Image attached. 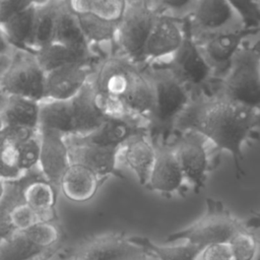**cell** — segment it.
I'll return each instance as SVG.
<instances>
[{
	"label": "cell",
	"instance_id": "40",
	"mask_svg": "<svg viewBox=\"0 0 260 260\" xmlns=\"http://www.w3.org/2000/svg\"><path fill=\"white\" fill-rule=\"evenodd\" d=\"M10 221L16 232H21L39 221V218L36 212L25 202H22L13 208Z\"/></svg>",
	"mask_w": 260,
	"mask_h": 260
},
{
	"label": "cell",
	"instance_id": "16",
	"mask_svg": "<svg viewBox=\"0 0 260 260\" xmlns=\"http://www.w3.org/2000/svg\"><path fill=\"white\" fill-rule=\"evenodd\" d=\"M40 132L39 169L44 178L59 189L65 171L71 165L66 137L54 130L43 129Z\"/></svg>",
	"mask_w": 260,
	"mask_h": 260
},
{
	"label": "cell",
	"instance_id": "42",
	"mask_svg": "<svg viewBox=\"0 0 260 260\" xmlns=\"http://www.w3.org/2000/svg\"><path fill=\"white\" fill-rule=\"evenodd\" d=\"M197 260H233L229 243H214L205 246Z\"/></svg>",
	"mask_w": 260,
	"mask_h": 260
},
{
	"label": "cell",
	"instance_id": "18",
	"mask_svg": "<svg viewBox=\"0 0 260 260\" xmlns=\"http://www.w3.org/2000/svg\"><path fill=\"white\" fill-rule=\"evenodd\" d=\"M21 179L24 182V202L36 212L39 220H56L59 189L44 178L39 167L26 171Z\"/></svg>",
	"mask_w": 260,
	"mask_h": 260
},
{
	"label": "cell",
	"instance_id": "34",
	"mask_svg": "<svg viewBox=\"0 0 260 260\" xmlns=\"http://www.w3.org/2000/svg\"><path fill=\"white\" fill-rule=\"evenodd\" d=\"M228 243L233 260H258V238L252 225L247 224L236 232Z\"/></svg>",
	"mask_w": 260,
	"mask_h": 260
},
{
	"label": "cell",
	"instance_id": "47",
	"mask_svg": "<svg viewBox=\"0 0 260 260\" xmlns=\"http://www.w3.org/2000/svg\"><path fill=\"white\" fill-rule=\"evenodd\" d=\"M3 128H4V124H3V121H2L1 116H0V134H1L2 130H3Z\"/></svg>",
	"mask_w": 260,
	"mask_h": 260
},
{
	"label": "cell",
	"instance_id": "12",
	"mask_svg": "<svg viewBox=\"0 0 260 260\" xmlns=\"http://www.w3.org/2000/svg\"><path fill=\"white\" fill-rule=\"evenodd\" d=\"M65 137L71 162L88 168L99 177L102 183L110 176L124 178L118 169L121 147L98 144L77 136Z\"/></svg>",
	"mask_w": 260,
	"mask_h": 260
},
{
	"label": "cell",
	"instance_id": "14",
	"mask_svg": "<svg viewBox=\"0 0 260 260\" xmlns=\"http://www.w3.org/2000/svg\"><path fill=\"white\" fill-rule=\"evenodd\" d=\"M256 31H259V28H243L192 40L212 69L215 80H218L226 71L233 57L245 40Z\"/></svg>",
	"mask_w": 260,
	"mask_h": 260
},
{
	"label": "cell",
	"instance_id": "36",
	"mask_svg": "<svg viewBox=\"0 0 260 260\" xmlns=\"http://www.w3.org/2000/svg\"><path fill=\"white\" fill-rule=\"evenodd\" d=\"M23 174L16 144L0 134V178L5 182L14 181Z\"/></svg>",
	"mask_w": 260,
	"mask_h": 260
},
{
	"label": "cell",
	"instance_id": "43",
	"mask_svg": "<svg viewBox=\"0 0 260 260\" xmlns=\"http://www.w3.org/2000/svg\"><path fill=\"white\" fill-rule=\"evenodd\" d=\"M11 55H0V80H1V77L4 73V71L6 70V68L8 67V65L11 61ZM7 100H8V95L0 89V114L4 110Z\"/></svg>",
	"mask_w": 260,
	"mask_h": 260
},
{
	"label": "cell",
	"instance_id": "1",
	"mask_svg": "<svg viewBox=\"0 0 260 260\" xmlns=\"http://www.w3.org/2000/svg\"><path fill=\"white\" fill-rule=\"evenodd\" d=\"M259 125L260 108L237 102L211 87L192 95L177 119L174 132L195 130L219 151L230 152L240 178L245 176L243 148L259 140Z\"/></svg>",
	"mask_w": 260,
	"mask_h": 260
},
{
	"label": "cell",
	"instance_id": "11",
	"mask_svg": "<svg viewBox=\"0 0 260 260\" xmlns=\"http://www.w3.org/2000/svg\"><path fill=\"white\" fill-rule=\"evenodd\" d=\"M165 66L169 67L187 86L192 95L202 90L209 89L216 81L212 69L187 29L181 48Z\"/></svg>",
	"mask_w": 260,
	"mask_h": 260
},
{
	"label": "cell",
	"instance_id": "31",
	"mask_svg": "<svg viewBox=\"0 0 260 260\" xmlns=\"http://www.w3.org/2000/svg\"><path fill=\"white\" fill-rule=\"evenodd\" d=\"M32 244L23 232H16L10 238L0 241V260H41L52 256Z\"/></svg>",
	"mask_w": 260,
	"mask_h": 260
},
{
	"label": "cell",
	"instance_id": "30",
	"mask_svg": "<svg viewBox=\"0 0 260 260\" xmlns=\"http://www.w3.org/2000/svg\"><path fill=\"white\" fill-rule=\"evenodd\" d=\"M127 238L129 242L153 254L158 260H197L199 253L203 249L187 242H181L180 245L161 246L145 237L132 236Z\"/></svg>",
	"mask_w": 260,
	"mask_h": 260
},
{
	"label": "cell",
	"instance_id": "4",
	"mask_svg": "<svg viewBox=\"0 0 260 260\" xmlns=\"http://www.w3.org/2000/svg\"><path fill=\"white\" fill-rule=\"evenodd\" d=\"M212 88L242 104L260 108L259 31L249 36Z\"/></svg>",
	"mask_w": 260,
	"mask_h": 260
},
{
	"label": "cell",
	"instance_id": "20",
	"mask_svg": "<svg viewBox=\"0 0 260 260\" xmlns=\"http://www.w3.org/2000/svg\"><path fill=\"white\" fill-rule=\"evenodd\" d=\"M155 157V148L147 131L131 136L122 146L119 162L123 160L136 175L141 186L146 185Z\"/></svg>",
	"mask_w": 260,
	"mask_h": 260
},
{
	"label": "cell",
	"instance_id": "15",
	"mask_svg": "<svg viewBox=\"0 0 260 260\" xmlns=\"http://www.w3.org/2000/svg\"><path fill=\"white\" fill-rule=\"evenodd\" d=\"M99 60L75 62L46 72L44 99L71 100L90 80Z\"/></svg>",
	"mask_w": 260,
	"mask_h": 260
},
{
	"label": "cell",
	"instance_id": "25",
	"mask_svg": "<svg viewBox=\"0 0 260 260\" xmlns=\"http://www.w3.org/2000/svg\"><path fill=\"white\" fill-rule=\"evenodd\" d=\"M39 130H54L64 136L72 134L70 100L44 99L39 102Z\"/></svg>",
	"mask_w": 260,
	"mask_h": 260
},
{
	"label": "cell",
	"instance_id": "24",
	"mask_svg": "<svg viewBox=\"0 0 260 260\" xmlns=\"http://www.w3.org/2000/svg\"><path fill=\"white\" fill-rule=\"evenodd\" d=\"M142 131H147V128L123 118L107 117L95 131L81 138L102 145L121 147L131 136Z\"/></svg>",
	"mask_w": 260,
	"mask_h": 260
},
{
	"label": "cell",
	"instance_id": "44",
	"mask_svg": "<svg viewBox=\"0 0 260 260\" xmlns=\"http://www.w3.org/2000/svg\"><path fill=\"white\" fill-rule=\"evenodd\" d=\"M125 260H158L153 254L145 251L144 249H140L136 253L130 255Z\"/></svg>",
	"mask_w": 260,
	"mask_h": 260
},
{
	"label": "cell",
	"instance_id": "28",
	"mask_svg": "<svg viewBox=\"0 0 260 260\" xmlns=\"http://www.w3.org/2000/svg\"><path fill=\"white\" fill-rule=\"evenodd\" d=\"M39 109L40 105L37 101L8 95L6 106L0 116L4 126L39 129Z\"/></svg>",
	"mask_w": 260,
	"mask_h": 260
},
{
	"label": "cell",
	"instance_id": "45",
	"mask_svg": "<svg viewBox=\"0 0 260 260\" xmlns=\"http://www.w3.org/2000/svg\"><path fill=\"white\" fill-rule=\"evenodd\" d=\"M14 49L6 41L1 28H0V55H11Z\"/></svg>",
	"mask_w": 260,
	"mask_h": 260
},
{
	"label": "cell",
	"instance_id": "38",
	"mask_svg": "<svg viewBox=\"0 0 260 260\" xmlns=\"http://www.w3.org/2000/svg\"><path fill=\"white\" fill-rule=\"evenodd\" d=\"M155 14L185 19L191 12L196 0H148Z\"/></svg>",
	"mask_w": 260,
	"mask_h": 260
},
{
	"label": "cell",
	"instance_id": "5",
	"mask_svg": "<svg viewBox=\"0 0 260 260\" xmlns=\"http://www.w3.org/2000/svg\"><path fill=\"white\" fill-rule=\"evenodd\" d=\"M169 142L190 190L199 193L208 174L218 165L220 151L201 133L190 129L175 131Z\"/></svg>",
	"mask_w": 260,
	"mask_h": 260
},
{
	"label": "cell",
	"instance_id": "8",
	"mask_svg": "<svg viewBox=\"0 0 260 260\" xmlns=\"http://www.w3.org/2000/svg\"><path fill=\"white\" fill-rule=\"evenodd\" d=\"M183 20L193 40L248 28L228 0H196L190 14Z\"/></svg>",
	"mask_w": 260,
	"mask_h": 260
},
{
	"label": "cell",
	"instance_id": "3",
	"mask_svg": "<svg viewBox=\"0 0 260 260\" xmlns=\"http://www.w3.org/2000/svg\"><path fill=\"white\" fill-rule=\"evenodd\" d=\"M154 89V110L148 126L151 141L169 142L179 116L192 99L187 86L165 65L145 66Z\"/></svg>",
	"mask_w": 260,
	"mask_h": 260
},
{
	"label": "cell",
	"instance_id": "19",
	"mask_svg": "<svg viewBox=\"0 0 260 260\" xmlns=\"http://www.w3.org/2000/svg\"><path fill=\"white\" fill-rule=\"evenodd\" d=\"M72 112V134L86 136L95 131L106 120L100 110L90 80L70 100Z\"/></svg>",
	"mask_w": 260,
	"mask_h": 260
},
{
	"label": "cell",
	"instance_id": "35",
	"mask_svg": "<svg viewBox=\"0 0 260 260\" xmlns=\"http://www.w3.org/2000/svg\"><path fill=\"white\" fill-rule=\"evenodd\" d=\"M21 232L32 244L45 251H51L59 243L62 236L55 220H39Z\"/></svg>",
	"mask_w": 260,
	"mask_h": 260
},
{
	"label": "cell",
	"instance_id": "23",
	"mask_svg": "<svg viewBox=\"0 0 260 260\" xmlns=\"http://www.w3.org/2000/svg\"><path fill=\"white\" fill-rule=\"evenodd\" d=\"M34 54L45 73L67 64L101 59L89 49L72 48L56 42L37 50Z\"/></svg>",
	"mask_w": 260,
	"mask_h": 260
},
{
	"label": "cell",
	"instance_id": "21",
	"mask_svg": "<svg viewBox=\"0 0 260 260\" xmlns=\"http://www.w3.org/2000/svg\"><path fill=\"white\" fill-rule=\"evenodd\" d=\"M88 47L101 59L116 53L118 20H109L92 14L75 13Z\"/></svg>",
	"mask_w": 260,
	"mask_h": 260
},
{
	"label": "cell",
	"instance_id": "26",
	"mask_svg": "<svg viewBox=\"0 0 260 260\" xmlns=\"http://www.w3.org/2000/svg\"><path fill=\"white\" fill-rule=\"evenodd\" d=\"M36 5L27 7L0 25L6 41L14 50L31 52Z\"/></svg>",
	"mask_w": 260,
	"mask_h": 260
},
{
	"label": "cell",
	"instance_id": "37",
	"mask_svg": "<svg viewBox=\"0 0 260 260\" xmlns=\"http://www.w3.org/2000/svg\"><path fill=\"white\" fill-rule=\"evenodd\" d=\"M14 143L18 148L20 168L23 173L37 168L39 165L41 148L39 130Z\"/></svg>",
	"mask_w": 260,
	"mask_h": 260
},
{
	"label": "cell",
	"instance_id": "33",
	"mask_svg": "<svg viewBox=\"0 0 260 260\" xmlns=\"http://www.w3.org/2000/svg\"><path fill=\"white\" fill-rule=\"evenodd\" d=\"M125 0H67L74 13L92 14L109 20H118Z\"/></svg>",
	"mask_w": 260,
	"mask_h": 260
},
{
	"label": "cell",
	"instance_id": "27",
	"mask_svg": "<svg viewBox=\"0 0 260 260\" xmlns=\"http://www.w3.org/2000/svg\"><path fill=\"white\" fill-rule=\"evenodd\" d=\"M53 42L72 48L91 50L85 41L77 15L70 9L67 0H62L59 4Z\"/></svg>",
	"mask_w": 260,
	"mask_h": 260
},
{
	"label": "cell",
	"instance_id": "13",
	"mask_svg": "<svg viewBox=\"0 0 260 260\" xmlns=\"http://www.w3.org/2000/svg\"><path fill=\"white\" fill-rule=\"evenodd\" d=\"M155 157L145 188L172 196L190 190L170 142H152Z\"/></svg>",
	"mask_w": 260,
	"mask_h": 260
},
{
	"label": "cell",
	"instance_id": "9",
	"mask_svg": "<svg viewBox=\"0 0 260 260\" xmlns=\"http://www.w3.org/2000/svg\"><path fill=\"white\" fill-rule=\"evenodd\" d=\"M45 74L34 53L14 50L11 61L1 77L0 89L7 95L40 102L44 99Z\"/></svg>",
	"mask_w": 260,
	"mask_h": 260
},
{
	"label": "cell",
	"instance_id": "39",
	"mask_svg": "<svg viewBox=\"0 0 260 260\" xmlns=\"http://www.w3.org/2000/svg\"><path fill=\"white\" fill-rule=\"evenodd\" d=\"M240 14L248 28H259L260 2L259 0H228Z\"/></svg>",
	"mask_w": 260,
	"mask_h": 260
},
{
	"label": "cell",
	"instance_id": "46",
	"mask_svg": "<svg viewBox=\"0 0 260 260\" xmlns=\"http://www.w3.org/2000/svg\"><path fill=\"white\" fill-rule=\"evenodd\" d=\"M4 186H5V181H3L1 178H0V199L3 195V192H4Z\"/></svg>",
	"mask_w": 260,
	"mask_h": 260
},
{
	"label": "cell",
	"instance_id": "41",
	"mask_svg": "<svg viewBox=\"0 0 260 260\" xmlns=\"http://www.w3.org/2000/svg\"><path fill=\"white\" fill-rule=\"evenodd\" d=\"M47 0H0V25L27 7Z\"/></svg>",
	"mask_w": 260,
	"mask_h": 260
},
{
	"label": "cell",
	"instance_id": "7",
	"mask_svg": "<svg viewBox=\"0 0 260 260\" xmlns=\"http://www.w3.org/2000/svg\"><path fill=\"white\" fill-rule=\"evenodd\" d=\"M154 17L148 0H125L117 24L116 53L143 66V50Z\"/></svg>",
	"mask_w": 260,
	"mask_h": 260
},
{
	"label": "cell",
	"instance_id": "10",
	"mask_svg": "<svg viewBox=\"0 0 260 260\" xmlns=\"http://www.w3.org/2000/svg\"><path fill=\"white\" fill-rule=\"evenodd\" d=\"M185 36L184 20L155 14L143 50V66L167 65L181 48Z\"/></svg>",
	"mask_w": 260,
	"mask_h": 260
},
{
	"label": "cell",
	"instance_id": "17",
	"mask_svg": "<svg viewBox=\"0 0 260 260\" xmlns=\"http://www.w3.org/2000/svg\"><path fill=\"white\" fill-rule=\"evenodd\" d=\"M140 249L127 237L110 233L83 242L69 255L78 260H125Z\"/></svg>",
	"mask_w": 260,
	"mask_h": 260
},
{
	"label": "cell",
	"instance_id": "29",
	"mask_svg": "<svg viewBox=\"0 0 260 260\" xmlns=\"http://www.w3.org/2000/svg\"><path fill=\"white\" fill-rule=\"evenodd\" d=\"M62 0H47L37 4L35 9L31 53L53 42L57 12Z\"/></svg>",
	"mask_w": 260,
	"mask_h": 260
},
{
	"label": "cell",
	"instance_id": "2",
	"mask_svg": "<svg viewBox=\"0 0 260 260\" xmlns=\"http://www.w3.org/2000/svg\"><path fill=\"white\" fill-rule=\"evenodd\" d=\"M90 82L96 104L106 117L149 126L154 89L145 66L114 53L98 61Z\"/></svg>",
	"mask_w": 260,
	"mask_h": 260
},
{
	"label": "cell",
	"instance_id": "48",
	"mask_svg": "<svg viewBox=\"0 0 260 260\" xmlns=\"http://www.w3.org/2000/svg\"><path fill=\"white\" fill-rule=\"evenodd\" d=\"M64 260H78V259H76V258H74V257H72V256L68 255V257H66Z\"/></svg>",
	"mask_w": 260,
	"mask_h": 260
},
{
	"label": "cell",
	"instance_id": "6",
	"mask_svg": "<svg viewBox=\"0 0 260 260\" xmlns=\"http://www.w3.org/2000/svg\"><path fill=\"white\" fill-rule=\"evenodd\" d=\"M247 223L238 219L221 201L206 198L205 212L184 230L169 235L165 244L187 242L201 248L214 243H228Z\"/></svg>",
	"mask_w": 260,
	"mask_h": 260
},
{
	"label": "cell",
	"instance_id": "22",
	"mask_svg": "<svg viewBox=\"0 0 260 260\" xmlns=\"http://www.w3.org/2000/svg\"><path fill=\"white\" fill-rule=\"evenodd\" d=\"M102 184L99 177L88 168L71 162L59 185V191L70 201L83 203L90 200Z\"/></svg>",
	"mask_w": 260,
	"mask_h": 260
},
{
	"label": "cell",
	"instance_id": "32",
	"mask_svg": "<svg viewBox=\"0 0 260 260\" xmlns=\"http://www.w3.org/2000/svg\"><path fill=\"white\" fill-rule=\"evenodd\" d=\"M23 187L24 182L21 177L5 182L4 192L0 199V241L10 238L16 233L11 224L10 215L16 205L24 202Z\"/></svg>",
	"mask_w": 260,
	"mask_h": 260
}]
</instances>
